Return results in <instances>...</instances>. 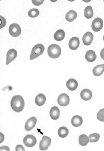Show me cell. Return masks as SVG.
Here are the masks:
<instances>
[{"label": "cell", "instance_id": "cell-1", "mask_svg": "<svg viewBox=\"0 0 104 151\" xmlns=\"http://www.w3.org/2000/svg\"><path fill=\"white\" fill-rule=\"evenodd\" d=\"M11 106L12 110L16 112H21L25 107V101L21 95L14 96L11 101Z\"/></svg>", "mask_w": 104, "mask_h": 151}, {"label": "cell", "instance_id": "cell-2", "mask_svg": "<svg viewBox=\"0 0 104 151\" xmlns=\"http://www.w3.org/2000/svg\"><path fill=\"white\" fill-rule=\"evenodd\" d=\"M47 53L50 58L56 59L60 56L61 54V49L58 45L52 44L48 47Z\"/></svg>", "mask_w": 104, "mask_h": 151}, {"label": "cell", "instance_id": "cell-3", "mask_svg": "<svg viewBox=\"0 0 104 151\" xmlns=\"http://www.w3.org/2000/svg\"><path fill=\"white\" fill-rule=\"evenodd\" d=\"M45 47L42 44L36 45L32 50L30 56V60H32L42 55L45 51Z\"/></svg>", "mask_w": 104, "mask_h": 151}, {"label": "cell", "instance_id": "cell-4", "mask_svg": "<svg viewBox=\"0 0 104 151\" xmlns=\"http://www.w3.org/2000/svg\"><path fill=\"white\" fill-rule=\"evenodd\" d=\"M9 31L12 37H19L21 34V28L17 24L12 23L9 27Z\"/></svg>", "mask_w": 104, "mask_h": 151}, {"label": "cell", "instance_id": "cell-5", "mask_svg": "<svg viewBox=\"0 0 104 151\" xmlns=\"http://www.w3.org/2000/svg\"><path fill=\"white\" fill-rule=\"evenodd\" d=\"M37 139L33 135L29 134L24 137L23 142L27 147H31L35 146L37 143Z\"/></svg>", "mask_w": 104, "mask_h": 151}, {"label": "cell", "instance_id": "cell-6", "mask_svg": "<svg viewBox=\"0 0 104 151\" xmlns=\"http://www.w3.org/2000/svg\"><path fill=\"white\" fill-rule=\"evenodd\" d=\"M103 26V21L100 18H96L92 21L91 28L94 31L99 32L102 29Z\"/></svg>", "mask_w": 104, "mask_h": 151}, {"label": "cell", "instance_id": "cell-7", "mask_svg": "<svg viewBox=\"0 0 104 151\" xmlns=\"http://www.w3.org/2000/svg\"><path fill=\"white\" fill-rule=\"evenodd\" d=\"M51 139L48 136H43L42 140L39 142V149L40 150L45 151L48 149L51 145Z\"/></svg>", "mask_w": 104, "mask_h": 151}, {"label": "cell", "instance_id": "cell-8", "mask_svg": "<svg viewBox=\"0 0 104 151\" xmlns=\"http://www.w3.org/2000/svg\"><path fill=\"white\" fill-rule=\"evenodd\" d=\"M57 102L61 106H66L70 103L69 97L66 93H61L58 97Z\"/></svg>", "mask_w": 104, "mask_h": 151}, {"label": "cell", "instance_id": "cell-9", "mask_svg": "<svg viewBox=\"0 0 104 151\" xmlns=\"http://www.w3.org/2000/svg\"><path fill=\"white\" fill-rule=\"evenodd\" d=\"M37 118L35 117H32L27 120L25 124V129L27 131H30L34 128L37 124Z\"/></svg>", "mask_w": 104, "mask_h": 151}, {"label": "cell", "instance_id": "cell-10", "mask_svg": "<svg viewBox=\"0 0 104 151\" xmlns=\"http://www.w3.org/2000/svg\"><path fill=\"white\" fill-rule=\"evenodd\" d=\"M17 56V52L15 49L12 48L8 51L6 55V65H8L10 63L14 60Z\"/></svg>", "mask_w": 104, "mask_h": 151}, {"label": "cell", "instance_id": "cell-11", "mask_svg": "<svg viewBox=\"0 0 104 151\" xmlns=\"http://www.w3.org/2000/svg\"><path fill=\"white\" fill-rule=\"evenodd\" d=\"M80 40L78 37H72L69 43V47L72 50H76L79 47Z\"/></svg>", "mask_w": 104, "mask_h": 151}, {"label": "cell", "instance_id": "cell-12", "mask_svg": "<svg viewBox=\"0 0 104 151\" xmlns=\"http://www.w3.org/2000/svg\"><path fill=\"white\" fill-rule=\"evenodd\" d=\"M94 39V35L90 32H87L82 37V42L86 46L90 45Z\"/></svg>", "mask_w": 104, "mask_h": 151}, {"label": "cell", "instance_id": "cell-13", "mask_svg": "<svg viewBox=\"0 0 104 151\" xmlns=\"http://www.w3.org/2000/svg\"><path fill=\"white\" fill-rule=\"evenodd\" d=\"M50 116L54 120H56L59 118L60 111L57 107L53 106L51 108L49 112Z\"/></svg>", "mask_w": 104, "mask_h": 151}, {"label": "cell", "instance_id": "cell-14", "mask_svg": "<svg viewBox=\"0 0 104 151\" xmlns=\"http://www.w3.org/2000/svg\"><path fill=\"white\" fill-rule=\"evenodd\" d=\"M66 87L69 90L74 91L77 89L78 86V83L74 79L71 78L68 80L66 83Z\"/></svg>", "mask_w": 104, "mask_h": 151}, {"label": "cell", "instance_id": "cell-15", "mask_svg": "<svg viewBox=\"0 0 104 151\" xmlns=\"http://www.w3.org/2000/svg\"><path fill=\"white\" fill-rule=\"evenodd\" d=\"M80 96L82 100L88 101L92 98V93L90 90L88 89H84L81 91Z\"/></svg>", "mask_w": 104, "mask_h": 151}, {"label": "cell", "instance_id": "cell-16", "mask_svg": "<svg viewBox=\"0 0 104 151\" xmlns=\"http://www.w3.org/2000/svg\"><path fill=\"white\" fill-rule=\"evenodd\" d=\"M83 123V119L82 117L79 115H75L72 117L71 123L73 127H79Z\"/></svg>", "mask_w": 104, "mask_h": 151}, {"label": "cell", "instance_id": "cell-17", "mask_svg": "<svg viewBox=\"0 0 104 151\" xmlns=\"http://www.w3.org/2000/svg\"><path fill=\"white\" fill-rule=\"evenodd\" d=\"M97 56L94 51L89 50L86 53L85 58L87 61L90 63L94 62L97 59Z\"/></svg>", "mask_w": 104, "mask_h": 151}, {"label": "cell", "instance_id": "cell-18", "mask_svg": "<svg viewBox=\"0 0 104 151\" xmlns=\"http://www.w3.org/2000/svg\"><path fill=\"white\" fill-rule=\"evenodd\" d=\"M104 72V64L99 65L95 66L92 70L94 75L96 76H101Z\"/></svg>", "mask_w": 104, "mask_h": 151}, {"label": "cell", "instance_id": "cell-19", "mask_svg": "<svg viewBox=\"0 0 104 151\" xmlns=\"http://www.w3.org/2000/svg\"><path fill=\"white\" fill-rule=\"evenodd\" d=\"M46 100L45 96L43 93H39L36 96L35 101L37 106H42L45 104Z\"/></svg>", "mask_w": 104, "mask_h": 151}, {"label": "cell", "instance_id": "cell-20", "mask_svg": "<svg viewBox=\"0 0 104 151\" xmlns=\"http://www.w3.org/2000/svg\"><path fill=\"white\" fill-rule=\"evenodd\" d=\"M77 16V14L76 11L74 10H70L65 15V19L68 22H73L76 19Z\"/></svg>", "mask_w": 104, "mask_h": 151}, {"label": "cell", "instance_id": "cell-21", "mask_svg": "<svg viewBox=\"0 0 104 151\" xmlns=\"http://www.w3.org/2000/svg\"><path fill=\"white\" fill-rule=\"evenodd\" d=\"M65 32L62 29H59L56 31L54 35V39L57 41H62L65 38Z\"/></svg>", "mask_w": 104, "mask_h": 151}, {"label": "cell", "instance_id": "cell-22", "mask_svg": "<svg viewBox=\"0 0 104 151\" xmlns=\"http://www.w3.org/2000/svg\"><path fill=\"white\" fill-rule=\"evenodd\" d=\"M69 133L68 129L66 127H61L58 131V136L61 138H65L67 137Z\"/></svg>", "mask_w": 104, "mask_h": 151}, {"label": "cell", "instance_id": "cell-23", "mask_svg": "<svg viewBox=\"0 0 104 151\" xmlns=\"http://www.w3.org/2000/svg\"><path fill=\"white\" fill-rule=\"evenodd\" d=\"M89 142V138L85 134H82L80 136L79 138V144L81 146H87Z\"/></svg>", "mask_w": 104, "mask_h": 151}, {"label": "cell", "instance_id": "cell-24", "mask_svg": "<svg viewBox=\"0 0 104 151\" xmlns=\"http://www.w3.org/2000/svg\"><path fill=\"white\" fill-rule=\"evenodd\" d=\"M84 15L85 17L87 19H90L93 17V10L90 6H88L84 9Z\"/></svg>", "mask_w": 104, "mask_h": 151}, {"label": "cell", "instance_id": "cell-25", "mask_svg": "<svg viewBox=\"0 0 104 151\" xmlns=\"http://www.w3.org/2000/svg\"><path fill=\"white\" fill-rule=\"evenodd\" d=\"M39 13H40V12L38 9L34 8L29 10L28 12V14L30 17L35 18L38 17L39 15Z\"/></svg>", "mask_w": 104, "mask_h": 151}, {"label": "cell", "instance_id": "cell-26", "mask_svg": "<svg viewBox=\"0 0 104 151\" xmlns=\"http://www.w3.org/2000/svg\"><path fill=\"white\" fill-rule=\"evenodd\" d=\"M100 134L98 133H93L89 135V142L90 143H95L98 142L100 138Z\"/></svg>", "mask_w": 104, "mask_h": 151}, {"label": "cell", "instance_id": "cell-27", "mask_svg": "<svg viewBox=\"0 0 104 151\" xmlns=\"http://www.w3.org/2000/svg\"><path fill=\"white\" fill-rule=\"evenodd\" d=\"M97 118L100 121L104 122V108L99 110L97 114Z\"/></svg>", "mask_w": 104, "mask_h": 151}, {"label": "cell", "instance_id": "cell-28", "mask_svg": "<svg viewBox=\"0 0 104 151\" xmlns=\"http://www.w3.org/2000/svg\"><path fill=\"white\" fill-rule=\"evenodd\" d=\"M0 21H1L0 29H1L5 26L6 23V21L5 18L4 17L2 16H0Z\"/></svg>", "mask_w": 104, "mask_h": 151}, {"label": "cell", "instance_id": "cell-29", "mask_svg": "<svg viewBox=\"0 0 104 151\" xmlns=\"http://www.w3.org/2000/svg\"><path fill=\"white\" fill-rule=\"evenodd\" d=\"M34 5L35 6H40L43 3L44 0H32V1Z\"/></svg>", "mask_w": 104, "mask_h": 151}, {"label": "cell", "instance_id": "cell-30", "mask_svg": "<svg viewBox=\"0 0 104 151\" xmlns=\"http://www.w3.org/2000/svg\"><path fill=\"white\" fill-rule=\"evenodd\" d=\"M15 150L16 151H25L24 147L21 144L17 145L16 147Z\"/></svg>", "mask_w": 104, "mask_h": 151}, {"label": "cell", "instance_id": "cell-31", "mask_svg": "<svg viewBox=\"0 0 104 151\" xmlns=\"http://www.w3.org/2000/svg\"><path fill=\"white\" fill-rule=\"evenodd\" d=\"M1 151H10L9 148L7 146H3L1 147Z\"/></svg>", "mask_w": 104, "mask_h": 151}, {"label": "cell", "instance_id": "cell-32", "mask_svg": "<svg viewBox=\"0 0 104 151\" xmlns=\"http://www.w3.org/2000/svg\"><path fill=\"white\" fill-rule=\"evenodd\" d=\"M100 56L102 59L104 60V48L102 49L100 53Z\"/></svg>", "mask_w": 104, "mask_h": 151}, {"label": "cell", "instance_id": "cell-33", "mask_svg": "<svg viewBox=\"0 0 104 151\" xmlns=\"http://www.w3.org/2000/svg\"><path fill=\"white\" fill-rule=\"evenodd\" d=\"M103 40H104V36H103Z\"/></svg>", "mask_w": 104, "mask_h": 151}]
</instances>
